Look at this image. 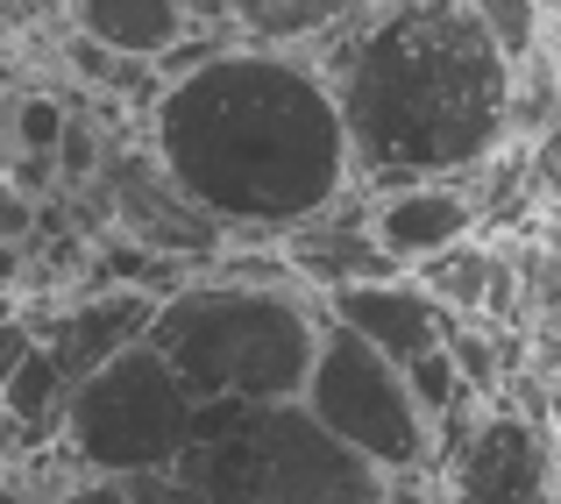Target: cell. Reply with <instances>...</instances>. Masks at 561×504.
<instances>
[{"mask_svg":"<svg viewBox=\"0 0 561 504\" xmlns=\"http://www.w3.org/2000/svg\"><path fill=\"white\" fill-rule=\"evenodd\" d=\"M142 128L164 177L228 242H285L356 192L342 114L306 50L228 43L157 85Z\"/></svg>","mask_w":561,"mask_h":504,"instance_id":"cell-1","label":"cell"},{"mask_svg":"<svg viewBox=\"0 0 561 504\" xmlns=\"http://www.w3.org/2000/svg\"><path fill=\"white\" fill-rule=\"evenodd\" d=\"M306 50L334 93L356 192L477 177L512 150V65L462 0H383Z\"/></svg>","mask_w":561,"mask_h":504,"instance_id":"cell-2","label":"cell"},{"mask_svg":"<svg viewBox=\"0 0 561 504\" xmlns=\"http://www.w3.org/2000/svg\"><path fill=\"white\" fill-rule=\"evenodd\" d=\"M313 291H249L192 277L150 313V348L192 405H299L320 341Z\"/></svg>","mask_w":561,"mask_h":504,"instance_id":"cell-3","label":"cell"},{"mask_svg":"<svg viewBox=\"0 0 561 504\" xmlns=\"http://www.w3.org/2000/svg\"><path fill=\"white\" fill-rule=\"evenodd\" d=\"M179 477L214 504H383V477L299 405H199Z\"/></svg>","mask_w":561,"mask_h":504,"instance_id":"cell-4","label":"cell"},{"mask_svg":"<svg viewBox=\"0 0 561 504\" xmlns=\"http://www.w3.org/2000/svg\"><path fill=\"white\" fill-rule=\"evenodd\" d=\"M192 412L199 405L179 391L164 355L150 341H136L114 363H100L93 377L71 383L65 420H57V448L71 455L79 477H107V483L164 477L192 448Z\"/></svg>","mask_w":561,"mask_h":504,"instance_id":"cell-5","label":"cell"},{"mask_svg":"<svg viewBox=\"0 0 561 504\" xmlns=\"http://www.w3.org/2000/svg\"><path fill=\"white\" fill-rule=\"evenodd\" d=\"M299 412L342 440L356 462H370L377 477H434V426L412 405L405 369L334 320H320Z\"/></svg>","mask_w":561,"mask_h":504,"instance_id":"cell-6","label":"cell"},{"mask_svg":"<svg viewBox=\"0 0 561 504\" xmlns=\"http://www.w3.org/2000/svg\"><path fill=\"white\" fill-rule=\"evenodd\" d=\"M93 185H100V199H107V214L122 220V242L150 249V256L185 263V271H192V263H214L220 249H228V234H220L214 220H206L199 206L164 177V164L150 157V142L114 150L107 164H100Z\"/></svg>","mask_w":561,"mask_h":504,"instance_id":"cell-7","label":"cell"},{"mask_svg":"<svg viewBox=\"0 0 561 504\" xmlns=\"http://www.w3.org/2000/svg\"><path fill=\"white\" fill-rule=\"evenodd\" d=\"M561 491V462L540 420L512 405H483L477 434L448 462V504H548Z\"/></svg>","mask_w":561,"mask_h":504,"instance_id":"cell-8","label":"cell"},{"mask_svg":"<svg viewBox=\"0 0 561 504\" xmlns=\"http://www.w3.org/2000/svg\"><path fill=\"white\" fill-rule=\"evenodd\" d=\"M363 228H370V242L398 263V271H420L426 256H440V249L477 242L483 206H477V192H469V177L398 185V192H377L370 199V220H363Z\"/></svg>","mask_w":561,"mask_h":504,"instance_id":"cell-9","label":"cell"},{"mask_svg":"<svg viewBox=\"0 0 561 504\" xmlns=\"http://www.w3.org/2000/svg\"><path fill=\"white\" fill-rule=\"evenodd\" d=\"M150 313H157V299H142V291H128V285H107V291L50 306V320H28V334H36V348L57 363V377L79 383V377H93L100 363H114L122 348H136V341L150 334Z\"/></svg>","mask_w":561,"mask_h":504,"instance_id":"cell-10","label":"cell"},{"mask_svg":"<svg viewBox=\"0 0 561 504\" xmlns=\"http://www.w3.org/2000/svg\"><path fill=\"white\" fill-rule=\"evenodd\" d=\"M320 313H328L334 328H348L356 341H370L377 355H391L398 369L420 363V355H434V348H448V334L462 328V320H448L420 285H412V277H383V285L328 291V306H320Z\"/></svg>","mask_w":561,"mask_h":504,"instance_id":"cell-11","label":"cell"},{"mask_svg":"<svg viewBox=\"0 0 561 504\" xmlns=\"http://www.w3.org/2000/svg\"><path fill=\"white\" fill-rule=\"evenodd\" d=\"M71 14H79L85 43L128 57V65H164V57L192 36L179 0H71Z\"/></svg>","mask_w":561,"mask_h":504,"instance_id":"cell-12","label":"cell"},{"mask_svg":"<svg viewBox=\"0 0 561 504\" xmlns=\"http://www.w3.org/2000/svg\"><path fill=\"white\" fill-rule=\"evenodd\" d=\"M370 8L383 0H228V22L242 43H263V50H306V43L363 22Z\"/></svg>","mask_w":561,"mask_h":504,"instance_id":"cell-13","label":"cell"},{"mask_svg":"<svg viewBox=\"0 0 561 504\" xmlns=\"http://www.w3.org/2000/svg\"><path fill=\"white\" fill-rule=\"evenodd\" d=\"M462 8L477 14V28L497 43L505 65H526L540 50V0H462Z\"/></svg>","mask_w":561,"mask_h":504,"instance_id":"cell-14","label":"cell"},{"mask_svg":"<svg viewBox=\"0 0 561 504\" xmlns=\"http://www.w3.org/2000/svg\"><path fill=\"white\" fill-rule=\"evenodd\" d=\"M405 391H412V405L426 412V426H434V420H448V412H462V405H469V383L455 377L448 348H434V355H420V363H405ZM477 405H483V398H477Z\"/></svg>","mask_w":561,"mask_h":504,"instance_id":"cell-15","label":"cell"},{"mask_svg":"<svg viewBox=\"0 0 561 504\" xmlns=\"http://www.w3.org/2000/svg\"><path fill=\"white\" fill-rule=\"evenodd\" d=\"M57 136H65V107L50 93L14 100V142H22V157H57Z\"/></svg>","mask_w":561,"mask_h":504,"instance_id":"cell-16","label":"cell"},{"mask_svg":"<svg viewBox=\"0 0 561 504\" xmlns=\"http://www.w3.org/2000/svg\"><path fill=\"white\" fill-rule=\"evenodd\" d=\"M57 177L65 185H93L100 164H107V150H100V128L93 122H79V114H65V136H57Z\"/></svg>","mask_w":561,"mask_h":504,"instance_id":"cell-17","label":"cell"},{"mask_svg":"<svg viewBox=\"0 0 561 504\" xmlns=\"http://www.w3.org/2000/svg\"><path fill=\"white\" fill-rule=\"evenodd\" d=\"M122 491L136 497V504H214V497L199 491V483H185L179 469H164V477H128Z\"/></svg>","mask_w":561,"mask_h":504,"instance_id":"cell-18","label":"cell"},{"mask_svg":"<svg viewBox=\"0 0 561 504\" xmlns=\"http://www.w3.org/2000/svg\"><path fill=\"white\" fill-rule=\"evenodd\" d=\"M28 234H36V199H28V192H14V185H0V242L22 249Z\"/></svg>","mask_w":561,"mask_h":504,"instance_id":"cell-19","label":"cell"},{"mask_svg":"<svg viewBox=\"0 0 561 504\" xmlns=\"http://www.w3.org/2000/svg\"><path fill=\"white\" fill-rule=\"evenodd\" d=\"M28 348H36V334H28V320L14 313V320H0V383L14 377V369L28 363Z\"/></svg>","mask_w":561,"mask_h":504,"instance_id":"cell-20","label":"cell"},{"mask_svg":"<svg viewBox=\"0 0 561 504\" xmlns=\"http://www.w3.org/2000/svg\"><path fill=\"white\" fill-rule=\"evenodd\" d=\"M185 8V22L199 28V36H220V43H242L234 36V22H228V0H179Z\"/></svg>","mask_w":561,"mask_h":504,"instance_id":"cell-21","label":"cell"},{"mask_svg":"<svg viewBox=\"0 0 561 504\" xmlns=\"http://www.w3.org/2000/svg\"><path fill=\"white\" fill-rule=\"evenodd\" d=\"M57 504H136V497H128L122 483H107V477H79V483H71V491L57 497Z\"/></svg>","mask_w":561,"mask_h":504,"instance_id":"cell-22","label":"cell"},{"mask_svg":"<svg viewBox=\"0 0 561 504\" xmlns=\"http://www.w3.org/2000/svg\"><path fill=\"white\" fill-rule=\"evenodd\" d=\"M28 455H36V448H28V440H22V426H14L8 412H0V469H22Z\"/></svg>","mask_w":561,"mask_h":504,"instance_id":"cell-23","label":"cell"},{"mask_svg":"<svg viewBox=\"0 0 561 504\" xmlns=\"http://www.w3.org/2000/svg\"><path fill=\"white\" fill-rule=\"evenodd\" d=\"M14 291H22V249H8V242H0V306H8Z\"/></svg>","mask_w":561,"mask_h":504,"instance_id":"cell-24","label":"cell"},{"mask_svg":"<svg viewBox=\"0 0 561 504\" xmlns=\"http://www.w3.org/2000/svg\"><path fill=\"white\" fill-rule=\"evenodd\" d=\"M0 504H28V497H22V483H14V477H0Z\"/></svg>","mask_w":561,"mask_h":504,"instance_id":"cell-25","label":"cell"},{"mask_svg":"<svg viewBox=\"0 0 561 504\" xmlns=\"http://www.w3.org/2000/svg\"><path fill=\"white\" fill-rule=\"evenodd\" d=\"M540 22H561V0H540Z\"/></svg>","mask_w":561,"mask_h":504,"instance_id":"cell-26","label":"cell"},{"mask_svg":"<svg viewBox=\"0 0 561 504\" xmlns=\"http://www.w3.org/2000/svg\"><path fill=\"white\" fill-rule=\"evenodd\" d=\"M548 504H561V491H554V497H548Z\"/></svg>","mask_w":561,"mask_h":504,"instance_id":"cell-27","label":"cell"}]
</instances>
